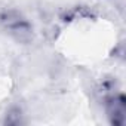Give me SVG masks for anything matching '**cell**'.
Returning a JSON list of instances; mask_svg holds the SVG:
<instances>
[{
    "mask_svg": "<svg viewBox=\"0 0 126 126\" xmlns=\"http://www.w3.org/2000/svg\"><path fill=\"white\" fill-rule=\"evenodd\" d=\"M3 125H21L24 123V114H22V110L19 107H12L6 111V114L3 116V120H2Z\"/></svg>",
    "mask_w": 126,
    "mask_h": 126,
    "instance_id": "obj_3",
    "label": "cell"
},
{
    "mask_svg": "<svg viewBox=\"0 0 126 126\" xmlns=\"http://www.w3.org/2000/svg\"><path fill=\"white\" fill-rule=\"evenodd\" d=\"M104 105V111L107 120L113 126H123L125 113H126V99L122 91H117L101 101Z\"/></svg>",
    "mask_w": 126,
    "mask_h": 126,
    "instance_id": "obj_2",
    "label": "cell"
},
{
    "mask_svg": "<svg viewBox=\"0 0 126 126\" xmlns=\"http://www.w3.org/2000/svg\"><path fill=\"white\" fill-rule=\"evenodd\" d=\"M0 30L21 45H28L36 37L33 24L21 11L15 8H5L0 11Z\"/></svg>",
    "mask_w": 126,
    "mask_h": 126,
    "instance_id": "obj_1",
    "label": "cell"
}]
</instances>
